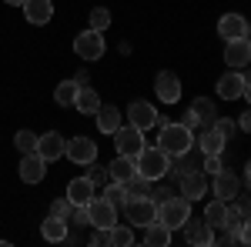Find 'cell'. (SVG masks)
<instances>
[{
  "label": "cell",
  "mask_w": 251,
  "mask_h": 247,
  "mask_svg": "<svg viewBox=\"0 0 251 247\" xmlns=\"http://www.w3.org/2000/svg\"><path fill=\"white\" fill-rule=\"evenodd\" d=\"M238 244H251V221L245 217V224H241V230H238Z\"/></svg>",
  "instance_id": "ab89813d"
},
{
  "label": "cell",
  "mask_w": 251,
  "mask_h": 247,
  "mask_svg": "<svg viewBox=\"0 0 251 247\" xmlns=\"http://www.w3.org/2000/svg\"><path fill=\"white\" fill-rule=\"evenodd\" d=\"M64 147H67V140L60 137L57 131H47L37 137V154L50 164V160H57V157H64Z\"/></svg>",
  "instance_id": "2e32d148"
},
{
  "label": "cell",
  "mask_w": 251,
  "mask_h": 247,
  "mask_svg": "<svg viewBox=\"0 0 251 247\" xmlns=\"http://www.w3.org/2000/svg\"><path fill=\"white\" fill-rule=\"evenodd\" d=\"M91 244H94V247L111 244V227H97V230H94V237H91Z\"/></svg>",
  "instance_id": "f35d334b"
},
{
  "label": "cell",
  "mask_w": 251,
  "mask_h": 247,
  "mask_svg": "<svg viewBox=\"0 0 251 247\" xmlns=\"http://www.w3.org/2000/svg\"><path fill=\"white\" fill-rule=\"evenodd\" d=\"M87 180H91V184H100V187H104V184H107V180H111V174H107V167H100V164H94V160H91V164H87Z\"/></svg>",
  "instance_id": "e575fe53"
},
{
  "label": "cell",
  "mask_w": 251,
  "mask_h": 247,
  "mask_svg": "<svg viewBox=\"0 0 251 247\" xmlns=\"http://www.w3.org/2000/svg\"><path fill=\"white\" fill-rule=\"evenodd\" d=\"M238 190H241V180H238L234 171H225V167H221V171L214 174V197H218V201H228V204H231L234 197H238Z\"/></svg>",
  "instance_id": "5bb4252c"
},
{
  "label": "cell",
  "mask_w": 251,
  "mask_h": 247,
  "mask_svg": "<svg viewBox=\"0 0 251 247\" xmlns=\"http://www.w3.org/2000/svg\"><path fill=\"white\" fill-rule=\"evenodd\" d=\"M194 144L201 147V154H225V144H228V137L218 131V127H204V131L194 137Z\"/></svg>",
  "instance_id": "ffe728a7"
},
{
  "label": "cell",
  "mask_w": 251,
  "mask_h": 247,
  "mask_svg": "<svg viewBox=\"0 0 251 247\" xmlns=\"http://www.w3.org/2000/svg\"><path fill=\"white\" fill-rule=\"evenodd\" d=\"M191 111L198 114L201 127H214V124H218V111H214V100H208V97H198V100L191 104Z\"/></svg>",
  "instance_id": "484cf974"
},
{
  "label": "cell",
  "mask_w": 251,
  "mask_h": 247,
  "mask_svg": "<svg viewBox=\"0 0 251 247\" xmlns=\"http://www.w3.org/2000/svg\"><path fill=\"white\" fill-rule=\"evenodd\" d=\"M74 107H77L80 114H97V107H100V97H97V90H91V87H80L77 97H74Z\"/></svg>",
  "instance_id": "83f0119b"
},
{
  "label": "cell",
  "mask_w": 251,
  "mask_h": 247,
  "mask_svg": "<svg viewBox=\"0 0 251 247\" xmlns=\"http://www.w3.org/2000/svg\"><path fill=\"white\" fill-rule=\"evenodd\" d=\"M188 217H191V201H188V197H168V201L157 204V221H161L164 227L181 230Z\"/></svg>",
  "instance_id": "3957f363"
},
{
  "label": "cell",
  "mask_w": 251,
  "mask_h": 247,
  "mask_svg": "<svg viewBox=\"0 0 251 247\" xmlns=\"http://www.w3.org/2000/svg\"><path fill=\"white\" fill-rule=\"evenodd\" d=\"M107 174H111V180H131L137 174V167H134V157H124V154H117L114 160H111V167H107Z\"/></svg>",
  "instance_id": "7402d4cb"
},
{
  "label": "cell",
  "mask_w": 251,
  "mask_h": 247,
  "mask_svg": "<svg viewBox=\"0 0 251 247\" xmlns=\"http://www.w3.org/2000/svg\"><path fill=\"white\" fill-rule=\"evenodd\" d=\"M151 184H154V180H148V177H141V174H134L131 180H124V187H127L131 197H137V194H151Z\"/></svg>",
  "instance_id": "836d02e7"
},
{
  "label": "cell",
  "mask_w": 251,
  "mask_h": 247,
  "mask_svg": "<svg viewBox=\"0 0 251 247\" xmlns=\"http://www.w3.org/2000/svg\"><path fill=\"white\" fill-rule=\"evenodd\" d=\"M245 97H248V104H251V80H248V87H245Z\"/></svg>",
  "instance_id": "7dc6e473"
},
{
  "label": "cell",
  "mask_w": 251,
  "mask_h": 247,
  "mask_svg": "<svg viewBox=\"0 0 251 247\" xmlns=\"http://www.w3.org/2000/svg\"><path fill=\"white\" fill-rule=\"evenodd\" d=\"M238 131H245V134H251V107L245 111V114L238 117Z\"/></svg>",
  "instance_id": "b9f144b4"
},
{
  "label": "cell",
  "mask_w": 251,
  "mask_h": 247,
  "mask_svg": "<svg viewBox=\"0 0 251 247\" xmlns=\"http://www.w3.org/2000/svg\"><path fill=\"white\" fill-rule=\"evenodd\" d=\"M181 124H184V127H191V131H198V127H201V120H198V114H194V111H188V114L181 117Z\"/></svg>",
  "instance_id": "60d3db41"
},
{
  "label": "cell",
  "mask_w": 251,
  "mask_h": 247,
  "mask_svg": "<svg viewBox=\"0 0 251 247\" xmlns=\"http://www.w3.org/2000/svg\"><path fill=\"white\" fill-rule=\"evenodd\" d=\"M134 167L141 177H148V180H161V177H168V167H171V154L161 151L157 144H144L141 154L134 157Z\"/></svg>",
  "instance_id": "6da1fadb"
},
{
  "label": "cell",
  "mask_w": 251,
  "mask_h": 247,
  "mask_svg": "<svg viewBox=\"0 0 251 247\" xmlns=\"http://www.w3.org/2000/svg\"><path fill=\"white\" fill-rule=\"evenodd\" d=\"M238 210H241V217H248V221H251V194L238 201Z\"/></svg>",
  "instance_id": "7bdbcfd3"
},
{
  "label": "cell",
  "mask_w": 251,
  "mask_h": 247,
  "mask_svg": "<svg viewBox=\"0 0 251 247\" xmlns=\"http://www.w3.org/2000/svg\"><path fill=\"white\" fill-rule=\"evenodd\" d=\"M245 77H248V80H251V64H248V74H245Z\"/></svg>",
  "instance_id": "681fc988"
},
{
  "label": "cell",
  "mask_w": 251,
  "mask_h": 247,
  "mask_svg": "<svg viewBox=\"0 0 251 247\" xmlns=\"http://www.w3.org/2000/svg\"><path fill=\"white\" fill-rule=\"evenodd\" d=\"M64 157H71L74 164H91V160H97V144L91 137H71L64 147Z\"/></svg>",
  "instance_id": "8fae6325"
},
{
  "label": "cell",
  "mask_w": 251,
  "mask_h": 247,
  "mask_svg": "<svg viewBox=\"0 0 251 247\" xmlns=\"http://www.w3.org/2000/svg\"><path fill=\"white\" fill-rule=\"evenodd\" d=\"M40 234H44V241L60 244V241L67 237V221H64V217H57V214H47V221L40 224Z\"/></svg>",
  "instance_id": "44dd1931"
},
{
  "label": "cell",
  "mask_w": 251,
  "mask_h": 247,
  "mask_svg": "<svg viewBox=\"0 0 251 247\" xmlns=\"http://www.w3.org/2000/svg\"><path fill=\"white\" fill-rule=\"evenodd\" d=\"M74 80H77L80 87H87V84H91V74H87V70H77V77H74Z\"/></svg>",
  "instance_id": "f6af8a7d"
},
{
  "label": "cell",
  "mask_w": 251,
  "mask_h": 247,
  "mask_svg": "<svg viewBox=\"0 0 251 247\" xmlns=\"http://www.w3.org/2000/svg\"><path fill=\"white\" fill-rule=\"evenodd\" d=\"M157 147L168 151L171 157H177V154H191L194 131L184 127L181 120H177V124H161V131H157Z\"/></svg>",
  "instance_id": "7a4b0ae2"
},
{
  "label": "cell",
  "mask_w": 251,
  "mask_h": 247,
  "mask_svg": "<svg viewBox=\"0 0 251 247\" xmlns=\"http://www.w3.org/2000/svg\"><path fill=\"white\" fill-rule=\"evenodd\" d=\"M74 54L80 60H100L104 57V34L100 30H84L80 37H74Z\"/></svg>",
  "instance_id": "8992f818"
},
{
  "label": "cell",
  "mask_w": 251,
  "mask_h": 247,
  "mask_svg": "<svg viewBox=\"0 0 251 247\" xmlns=\"http://www.w3.org/2000/svg\"><path fill=\"white\" fill-rule=\"evenodd\" d=\"M111 137H114L117 154H124V157H137L141 147H144V131H137V127H131V124H127V127L121 124Z\"/></svg>",
  "instance_id": "5b68a950"
},
{
  "label": "cell",
  "mask_w": 251,
  "mask_h": 247,
  "mask_svg": "<svg viewBox=\"0 0 251 247\" xmlns=\"http://www.w3.org/2000/svg\"><path fill=\"white\" fill-rule=\"evenodd\" d=\"M204 194H208V177H204V171H188L181 177V197L201 201Z\"/></svg>",
  "instance_id": "e0dca14e"
},
{
  "label": "cell",
  "mask_w": 251,
  "mask_h": 247,
  "mask_svg": "<svg viewBox=\"0 0 251 247\" xmlns=\"http://www.w3.org/2000/svg\"><path fill=\"white\" fill-rule=\"evenodd\" d=\"M67 197H71V204H91V197H94V184H91L87 177H77V180L67 184Z\"/></svg>",
  "instance_id": "603a6c76"
},
{
  "label": "cell",
  "mask_w": 251,
  "mask_h": 247,
  "mask_svg": "<svg viewBox=\"0 0 251 247\" xmlns=\"http://www.w3.org/2000/svg\"><path fill=\"white\" fill-rule=\"evenodd\" d=\"M104 197H107L117 210L127 207V201H131V194H127V187H124L121 180H107V184H104Z\"/></svg>",
  "instance_id": "f1b7e54d"
},
{
  "label": "cell",
  "mask_w": 251,
  "mask_h": 247,
  "mask_svg": "<svg viewBox=\"0 0 251 247\" xmlns=\"http://www.w3.org/2000/svg\"><path fill=\"white\" fill-rule=\"evenodd\" d=\"M24 17H27V23L44 27V23H50V17H54V3L50 0H24Z\"/></svg>",
  "instance_id": "ac0fdd59"
},
{
  "label": "cell",
  "mask_w": 251,
  "mask_h": 247,
  "mask_svg": "<svg viewBox=\"0 0 251 247\" xmlns=\"http://www.w3.org/2000/svg\"><path fill=\"white\" fill-rule=\"evenodd\" d=\"M225 217H228V201H218L214 197L211 204L204 207V221L211 224V230H225Z\"/></svg>",
  "instance_id": "d4e9b609"
},
{
  "label": "cell",
  "mask_w": 251,
  "mask_h": 247,
  "mask_svg": "<svg viewBox=\"0 0 251 247\" xmlns=\"http://www.w3.org/2000/svg\"><path fill=\"white\" fill-rule=\"evenodd\" d=\"M154 94L164 100V104H177L181 100V80L171 74V70H161L154 77Z\"/></svg>",
  "instance_id": "9a60e30c"
},
{
  "label": "cell",
  "mask_w": 251,
  "mask_h": 247,
  "mask_svg": "<svg viewBox=\"0 0 251 247\" xmlns=\"http://www.w3.org/2000/svg\"><path fill=\"white\" fill-rule=\"evenodd\" d=\"M117 127H121V111L111 107V104H107V107L100 104V107H97V131L100 134H114Z\"/></svg>",
  "instance_id": "cb8c5ba5"
},
{
  "label": "cell",
  "mask_w": 251,
  "mask_h": 247,
  "mask_svg": "<svg viewBox=\"0 0 251 247\" xmlns=\"http://www.w3.org/2000/svg\"><path fill=\"white\" fill-rule=\"evenodd\" d=\"M14 147H17L20 154L37 151V134H34V131H17V134H14Z\"/></svg>",
  "instance_id": "1f68e13d"
},
{
  "label": "cell",
  "mask_w": 251,
  "mask_h": 247,
  "mask_svg": "<svg viewBox=\"0 0 251 247\" xmlns=\"http://www.w3.org/2000/svg\"><path fill=\"white\" fill-rule=\"evenodd\" d=\"M148 234H144V244H151V247H168L171 244V227H164L161 221H154V224H148Z\"/></svg>",
  "instance_id": "4316f807"
},
{
  "label": "cell",
  "mask_w": 251,
  "mask_h": 247,
  "mask_svg": "<svg viewBox=\"0 0 251 247\" xmlns=\"http://www.w3.org/2000/svg\"><path fill=\"white\" fill-rule=\"evenodd\" d=\"M71 210H74V204H71V197H57L54 204H50V214H57V217H71Z\"/></svg>",
  "instance_id": "8d00e7d4"
},
{
  "label": "cell",
  "mask_w": 251,
  "mask_h": 247,
  "mask_svg": "<svg viewBox=\"0 0 251 247\" xmlns=\"http://www.w3.org/2000/svg\"><path fill=\"white\" fill-rule=\"evenodd\" d=\"M111 244H114V247H131V244H134V227H127V224H114V227H111Z\"/></svg>",
  "instance_id": "4dcf8cb0"
},
{
  "label": "cell",
  "mask_w": 251,
  "mask_h": 247,
  "mask_svg": "<svg viewBox=\"0 0 251 247\" xmlns=\"http://www.w3.org/2000/svg\"><path fill=\"white\" fill-rule=\"evenodd\" d=\"M248 40H251V27H248Z\"/></svg>",
  "instance_id": "f907efd6"
},
{
  "label": "cell",
  "mask_w": 251,
  "mask_h": 247,
  "mask_svg": "<svg viewBox=\"0 0 251 247\" xmlns=\"http://www.w3.org/2000/svg\"><path fill=\"white\" fill-rule=\"evenodd\" d=\"M3 3H17V7H24V0H3Z\"/></svg>",
  "instance_id": "c3c4849f"
},
{
  "label": "cell",
  "mask_w": 251,
  "mask_h": 247,
  "mask_svg": "<svg viewBox=\"0 0 251 247\" xmlns=\"http://www.w3.org/2000/svg\"><path fill=\"white\" fill-rule=\"evenodd\" d=\"M151 197H154V204H161V201H168V197H174V190H171V187H161V190H154Z\"/></svg>",
  "instance_id": "ee69618b"
},
{
  "label": "cell",
  "mask_w": 251,
  "mask_h": 247,
  "mask_svg": "<svg viewBox=\"0 0 251 247\" xmlns=\"http://www.w3.org/2000/svg\"><path fill=\"white\" fill-rule=\"evenodd\" d=\"M225 64L231 70H245L251 64V40L238 37V40H225Z\"/></svg>",
  "instance_id": "9c48e42d"
},
{
  "label": "cell",
  "mask_w": 251,
  "mask_h": 247,
  "mask_svg": "<svg viewBox=\"0 0 251 247\" xmlns=\"http://www.w3.org/2000/svg\"><path fill=\"white\" fill-rule=\"evenodd\" d=\"M181 230H184L188 244H194V247H211L214 244V230H211V224H208L204 217H188Z\"/></svg>",
  "instance_id": "30bf717a"
},
{
  "label": "cell",
  "mask_w": 251,
  "mask_h": 247,
  "mask_svg": "<svg viewBox=\"0 0 251 247\" xmlns=\"http://www.w3.org/2000/svg\"><path fill=\"white\" fill-rule=\"evenodd\" d=\"M127 124L137 127V131H148V127H161V117H157L154 104H148V100H134V104L127 107Z\"/></svg>",
  "instance_id": "52a82bcc"
},
{
  "label": "cell",
  "mask_w": 251,
  "mask_h": 247,
  "mask_svg": "<svg viewBox=\"0 0 251 247\" xmlns=\"http://www.w3.org/2000/svg\"><path fill=\"white\" fill-rule=\"evenodd\" d=\"M214 127H218V131H221L225 137H228V140H231L234 131H238V120H231V117H218V124H214Z\"/></svg>",
  "instance_id": "74e56055"
},
{
  "label": "cell",
  "mask_w": 251,
  "mask_h": 247,
  "mask_svg": "<svg viewBox=\"0 0 251 247\" xmlns=\"http://www.w3.org/2000/svg\"><path fill=\"white\" fill-rule=\"evenodd\" d=\"M221 167H225V164H221V154H204V160H201V171H204V174H211V177H214Z\"/></svg>",
  "instance_id": "d590c367"
},
{
  "label": "cell",
  "mask_w": 251,
  "mask_h": 247,
  "mask_svg": "<svg viewBox=\"0 0 251 247\" xmlns=\"http://www.w3.org/2000/svg\"><path fill=\"white\" fill-rule=\"evenodd\" d=\"M107 27H111V10L107 7H94L91 10V30H100L104 34Z\"/></svg>",
  "instance_id": "d6a6232c"
},
{
  "label": "cell",
  "mask_w": 251,
  "mask_h": 247,
  "mask_svg": "<svg viewBox=\"0 0 251 247\" xmlns=\"http://www.w3.org/2000/svg\"><path fill=\"white\" fill-rule=\"evenodd\" d=\"M87 217H91V227H114L117 224V207L107 197H91Z\"/></svg>",
  "instance_id": "ba28073f"
},
{
  "label": "cell",
  "mask_w": 251,
  "mask_h": 247,
  "mask_svg": "<svg viewBox=\"0 0 251 247\" xmlns=\"http://www.w3.org/2000/svg\"><path fill=\"white\" fill-rule=\"evenodd\" d=\"M80 84L71 77V80H64V84H57V90H54V100H57L60 107H74V97H77Z\"/></svg>",
  "instance_id": "f546056e"
},
{
  "label": "cell",
  "mask_w": 251,
  "mask_h": 247,
  "mask_svg": "<svg viewBox=\"0 0 251 247\" xmlns=\"http://www.w3.org/2000/svg\"><path fill=\"white\" fill-rule=\"evenodd\" d=\"M17 171H20V180H24V184H40L44 174H47V160H44L37 151H30V154H24Z\"/></svg>",
  "instance_id": "7c38bea8"
},
{
  "label": "cell",
  "mask_w": 251,
  "mask_h": 247,
  "mask_svg": "<svg viewBox=\"0 0 251 247\" xmlns=\"http://www.w3.org/2000/svg\"><path fill=\"white\" fill-rule=\"evenodd\" d=\"M245 87H248V77L241 70H228L218 80V97L221 100H238V97H245Z\"/></svg>",
  "instance_id": "4fadbf2b"
},
{
  "label": "cell",
  "mask_w": 251,
  "mask_h": 247,
  "mask_svg": "<svg viewBox=\"0 0 251 247\" xmlns=\"http://www.w3.org/2000/svg\"><path fill=\"white\" fill-rule=\"evenodd\" d=\"M127 221L134 224V227H148V224H154L157 221V204L151 194H137L127 201Z\"/></svg>",
  "instance_id": "277c9868"
},
{
  "label": "cell",
  "mask_w": 251,
  "mask_h": 247,
  "mask_svg": "<svg viewBox=\"0 0 251 247\" xmlns=\"http://www.w3.org/2000/svg\"><path fill=\"white\" fill-rule=\"evenodd\" d=\"M245 184H248V190H251V160L245 164Z\"/></svg>",
  "instance_id": "bcb514c9"
},
{
  "label": "cell",
  "mask_w": 251,
  "mask_h": 247,
  "mask_svg": "<svg viewBox=\"0 0 251 247\" xmlns=\"http://www.w3.org/2000/svg\"><path fill=\"white\" fill-rule=\"evenodd\" d=\"M218 34L225 40H238V37H248V20L241 14H225L218 20Z\"/></svg>",
  "instance_id": "d6986e66"
}]
</instances>
